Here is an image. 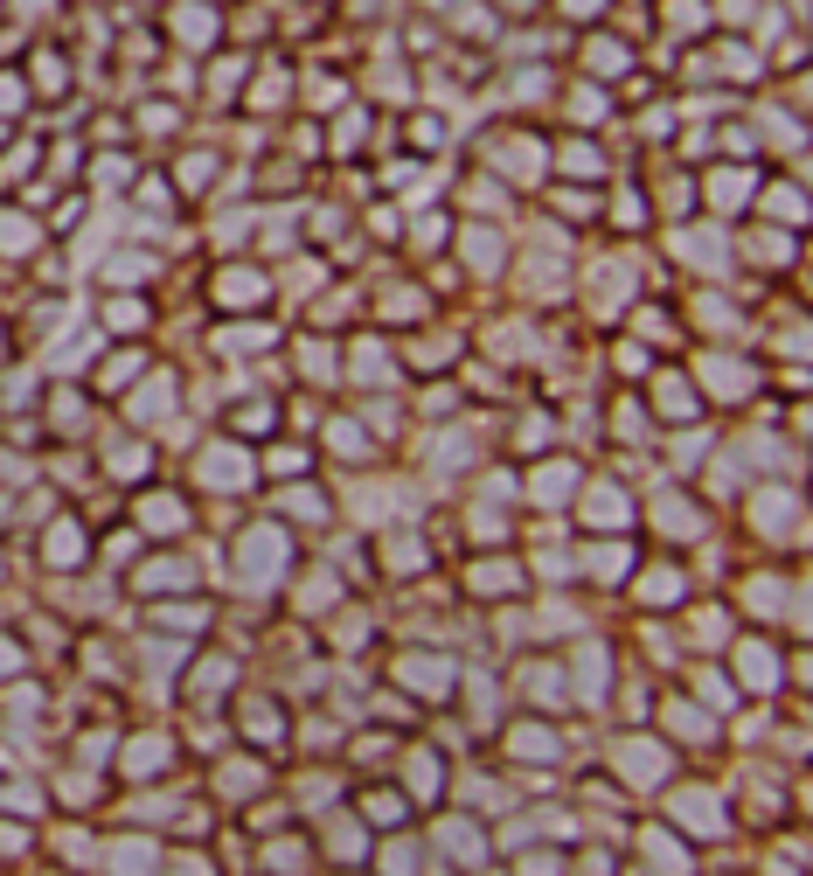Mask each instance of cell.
<instances>
[{"label": "cell", "instance_id": "6da1fadb", "mask_svg": "<svg viewBox=\"0 0 813 876\" xmlns=\"http://www.w3.org/2000/svg\"><path fill=\"white\" fill-rule=\"evenodd\" d=\"M0 112H21V84H14V77L0 84Z\"/></svg>", "mask_w": 813, "mask_h": 876}]
</instances>
